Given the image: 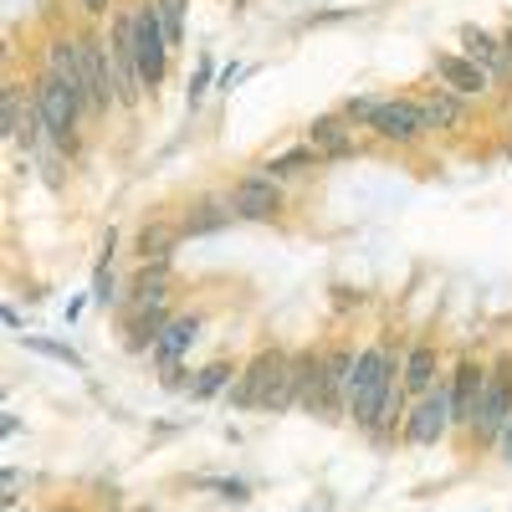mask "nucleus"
<instances>
[{"mask_svg":"<svg viewBox=\"0 0 512 512\" xmlns=\"http://www.w3.org/2000/svg\"><path fill=\"white\" fill-rule=\"evenodd\" d=\"M502 52H507V57H512V26H507V31H502Z\"/></svg>","mask_w":512,"mask_h":512,"instance_id":"nucleus-36","label":"nucleus"},{"mask_svg":"<svg viewBox=\"0 0 512 512\" xmlns=\"http://www.w3.org/2000/svg\"><path fill=\"white\" fill-rule=\"evenodd\" d=\"M446 374H441V349L436 344H410L405 364H400V384H405V395L420 400L425 390H436Z\"/></svg>","mask_w":512,"mask_h":512,"instance_id":"nucleus-19","label":"nucleus"},{"mask_svg":"<svg viewBox=\"0 0 512 512\" xmlns=\"http://www.w3.org/2000/svg\"><path fill=\"white\" fill-rule=\"evenodd\" d=\"M431 72L441 77V88H451L461 98H487L492 93V77L461 52H431Z\"/></svg>","mask_w":512,"mask_h":512,"instance_id":"nucleus-14","label":"nucleus"},{"mask_svg":"<svg viewBox=\"0 0 512 512\" xmlns=\"http://www.w3.org/2000/svg\"><path fill=\"white\" fill-rule=\"evenodd\" d=\"M400 354L390 349V338H379V344L359 349L354 359V384H349V420L359 431H374L379 410L390 405V395L400 390Z\"/></svg>","mask_w":512,"mask_h":512,"instance_id":"nucleus-2","label":"nucleus"},{"mask_svg":"<svg viewBox=\"0 0 512 512\" xmlns=\"http://www.w3.org/2000/svg\"><path fill=\"white\" fill-rule=\"evenodd\" d=\"M108 6H113V0H82V11H88V16H108Z\"/></svg>","mask_w":512,"mask_h":512,"instance_id":"nucleus-34","label":"nucleus"},{"mask_svg":"<svg viewBox=\"0 0 512 512\" xmlns=\"http://www.w3.org/2000/svg\"><path fill=\"white\" fill-rule=\"evenodd\" d=\"M369 134H379L384 144H415L425 134V118L415 98H379V108L369 113Z\"/></svg>","mask_w":512,"mask_h":512,"instance_id":"nucleus-8","label":"nucleus"},{"mask_svg":"<svg viewBox=\"0 0 512 512\" xmlns=\"http://www.w3.org/2000/svg\"><path fill=\"white\" fill-rule=\"evenodd\" d=\"M185 236H180V226H169V221H149L144 231H139V262L144 267H169V256H175V246H180Z\"/></svg>","mask_w":512,"mask_h":512,"instance_id":"nucleus-21","label":"nucleus"},{"mask_svg":"<svg viewBox=\"0 0 512 512\" xmlns=\"http://www.w3.org/2000/svg\"><path fill=\"white\" fill-rule=\"evenodd\" d=\"M52 512H77V507H52Z\"/></svg>","mask_w":512,"mask_h":512,"instance_id":"nucleus-37","label":"nucleus"},{"mask_svg":"<svg viewBox=\"0 0 512 512\" xmlns=\"http://www.w3.org/2000/svg\"><path fill=\"white\" fill-rule=\"evenodd\" d=\"M282 205H287V195H282V185L272 180V175H241L236 180V190H231V210H236V221H277L282 216Z\"/></svg>","mask_w":512,"mask_h":512,"instance_id":"nucleus-7","label":"nucleus"},{"mask_svg":"<svg viewBox=\"0 0 512 512\" xmlns=\"http://www.w3.org/2000/svg\"><path fill=\"white\" fill-rule=\"evenodd\" d=\"M93 303L113 308V267H93Z\"/></svg>","mask_w":512,"mask_h":512,"instance_id":"nucleus-31","label":"nucleus"},{"mask_svg":"<svg viewBox=\"0 0 512 512\" xmlns=\"http://www.w3.org/2000/svg\"><path fill=\"white\" fill-rule=\"evenodd\" d=\"M226 405L231 410H267V415H287L292 410V354L267 344V349H256L236 384L226 390Z\"/></svg>","mask_w":512,"mask_h":512,"instance_id":"nucleus-1","label":"nucleus"},{"mask_svg":"<svg viewBox=\"0 0 512 512\" xmlns=\"http://www.w3.org/2000/svg\"><path fill=\"white\" fill-rule=\"evenodd\" d=\"M128 303H169V267H144L128 282Z\"/></svg>","mask_w":512,"mask_h":512,"instance_id":"nucleus-24","label":"nucleus"},{"mask_svg":"<svg viewBox=\"0 0 512 512\" xmlns=\"http://www.w3.org/2000/svg\"><path fill=\"white\" fill-rule=\"evenodd\" d=\"M303 139L318 149L323 164H338V159H354V154H359V139H354V128H349L344 113H318V118L308 123Z\"/></svg>","mask_w":512,"mask_h":512,"instance_id":"nucleus-15","label":"nucleus"},{"mask_svg":"<svg viewBox=\"0 0 512 512\" xmlns=\"http://www.w3.org/2000/svg\"><path fill=\"white\" fill-rule=\"evenodd\" d=\"M415 103L425 118V134H451V128L466 123V98L451 88H425V93H415Z\"/></svg>","mask_w":512,"mask_h":512,"instance_id":"nucleus-17","label":"nucleus"},{"mask_svg":"<svg viewBox=\"0 0 512 512\" xmlns=\"http://www.w3.org/2000/svg\"><path fill=\"white\" fill-rule=\"evenodd\" d=\"M31 93H36V108H41V118H47L57 149H77V123H82V113H88L82 98L67 88V82H57L52 72H41Z\"/></svg>","mask_w":512,"mask_h":512,"instance_id":"nucleus-5","label":"nucleus"},{"mask_svg":"<svg viewBox=\"0 0 512 512\" xmlns=\"http://www.w3.org/2000/svg\"><path fill=\"white\" fill-rule=\"evenodd\" d=\"M333 308H338V313H349V308H359V292H354V287H344V282H338V287H333Z\"/></svg>","mask_w":512,"mask_h":512,"instance_id":"nucleus-32","label":"nucleus"},{"mask_svg":"<svg viewBox=\"0 0 512 512\" xmlns=\"http://www.w3.org/2000/svg\"><path fill=\"white\" fill-rule=\"evenodd\" d=\"M210 88H216V62H210V52H205V57H200V72L190 77V108H200Z\"/></svg>","mask_w":512,"mask_h":512,"instance_id":"nucleus-28","label":"nucleus"},{"mask_svg":"<svg viewBox=\"0 0 512 512\" xmlns=\"http://www.w3.org/2000/svg\"><path fill=\"white\" fill-rule=\"evenodd\" d=\"M461 57H472L487 77L512 82V57L502 52V36H492V31H482V26H461Z\"/></svg>","mask_w":512,"mask_h":512,"instance_id":"nucleus-18","label":"nucleus"},{"mask_svg":"<svg viewBox=\"0 0 512 512\" xmlns=\"http://www.w3.org/2000/svg\"><path fill=\"white\" fill-rule=\"evenodd\" d=\"M159 6V21H164V31H169V41H185V16H190V0H154Z\"/></svg>","mask_w":512,"mask_h":512,"instance_id":"nucleus-27","label":"nucleus"},{"mask_svg":"<svg viewBox=\"0 0 512 512\" xmlns=\"http://www.w3.org/2000/svg\"><path fill=\"white\" fill-rule=\"evenodd\" d=\"M200 328H205V318H200V313H180V318H169V328L159 333V344H154V364H159V369L180 364V359L195 349Z\"/></svg>","mask_w":512,"mask_h":512,"instance_id":"nucleus-20","label":"nucleus"},{"mask_svg":"<svg viewBox=\"0 0 512 512\" xmlns=\"http://www.w3.org/2000/svg\"><path fill=\"white\" fill-rule=\"evenodd\" d=\"M108 512H123V507H108Z\"/></svg>","mask_w":512,"mask_h":512,"instance_id":"nucleus-38","label":"nucleus"},{"mask_svg":"<svg viewBox=\"0 0 512 512\" xmlns=\"http://www.w3.org/2000/svg\"><path fill=\"white\" fill-rule=\"evenodd\" d=\"M77 47H82V67H88V88H93V113H108L113 98V67H108V36L93 31H77Z\"/></svg>","mask_w":512,"mask_h":512,"instance_id":"nucleus-16","label":"nucleus"},{"mask_svg":"<svg viewBox=\"0 0 512 512\" xmlns=\"http://www.w3.org/2000/svg\"><path fill=\"white\" fill-rule=\"evenodd\" d=\"M21 344L31 349V354H47V359H57V364H67V369H88V359H82L72 344H57V338H41V333H26Z\"/></svg>","mask_w":512,"mask_h":512,"instance_id":"nucleus-26","label":"nucleus"},{"mask_svg":"<svg viewBox=\"0 0 512 512\" xmlns=\"http://www.w3.org/2000/svg\"><path fill=\"white\" fill-rule=\"evenodd\" d=\"M507 420H512V354H497L487 364V390H482V410H477V425H472V441L477 446H497Z\"/></svg>","mask_w":512,"mask_h":512,"instance_id":"nucleus-4","label":"nucleus"},{"mask_svg":"<svg viewBox=\"0 0 512 512\" xmlns=\"http://www.w3.org/2000/svg\"><path fill=\"white\" fill-rule=\"evenodd\" d=\"M236 364L231 359H210L205 369H195V379H190V395L195 400H221L226 390H231V384H236Z\"/></svg>","mask_w":512,"mask_h":512,"instance_id":"nucleus-22","label":"nucleus"},{"mask_svg":"<svg viewBox=\"0 0 512 512\" xmlns=\"http://www.w3.org/2000/svg\"><path fill=\"white\" fill-rule=\"evenodd\" d=\"M169 303H128L123 308V349L128 354H154L159 333L169 328Z\"/></svg>","mask_w":512,"mask_h":512,"instance_id":"nucleus-10","label":"nucleus"},{"mask_svg":"<svg viewBox=\"0 0 512 512\" xmlns=\"http://www.w3.org/2000/svg\"><path fill=\"white\" fill-rule=\"evenodd\" d=\"M497 456H502V466H512V420L502 425V436H497Z\"/></svg>","mask_w":512,"mask_h":512,"instance_id":"nucleus-33","label":"nucleus"},{"mask_svg":"<svg viewBox=\"0 0 512 512\" xmlns=\"http://www.w3.org/2000/svg\"><path fill=\"white\" fill-rule=\"evenodd\" d=\"M134 57H139V77H144V93H159L164 77H169V57H175V41H169L159 6L154 0H134Z\"/></svg>","mask_w":512,"mask_h":512,"instance_id":"nucleus-3","label":"nucleus"},{"mask_svg":"<svg viewBox=\"0 0 512 512\" xmlns=\"http://www.w3.org/2000/svg\"><path fill=\"white\" fill-rule=\"evenodd\" d=\"M200 487H205V492H221V497H231V502H246V497H251V487H246L241 477H205Z\"/></svg>","mask_w":512,"mask_h":512,"instance_id":"nucleus-29","label":"nucleus"},{"mask_svg":"<svg viewBox=\"0 0 512 512\" xmlns=\"http://www.w3.org/2000/svg\"><path fill=\"white\" fill-rule=\"evenodd\" d=\"M323 354L328 349H297L292 354V410H308L323 420Z\"/></svg>","mask_w":512,"mask_h":512,"instance_id":"nucleus-12","label":"nucleus"},{"mask_svg":"<svg viewBox=\"0 0 512 512\" xmlns=\"http://www.w3.org/2000/svg\"><path fill=\"white\" fill-rule=\"evenodd\" d=\"M354 349L349 344H333L323 354V420L349 415V384H354Z\"/></svg>","mask_w":512,"mask_h":512,"instance_id":"nucleus-9","label":"nucleus"},{"mask_svg":"<svg viewBox=\"0 0 512 512\" xmlns=\"http://www.w3.org/2000/svg\"><path fill=\"white\" fill-rule=\"evenodd\" d=\"M482 390H487V369L477 359H461L451 369V415H456V431H472V425H477Z\"/></svg>","mask_w":512,"mask_h":512,"instance_id":"nucleus-11","label":"nucleus"},{"mask_svg":"<svg viewBox=\"0 0 512 512\" xmlns=\"http://www.w3.org/2000/svg\"><path fill=\"white\" fill-rule=\"evenodd\" d=\"M446 431H456V415H451V374L405 410V441H410V446H441Z\"/></svg>","mask_w":512,"mask_h":512,"instance_id":"nucleus-6","label":"nucleus"},{"mask_svg":"<svg viewBox=\"0 0 512 512\" xmlns=\"http://www.w3.org/2000/svg\"><path fill=\"white\" fill-rule=\"evenodd\" d=\"M47 72H52L57 82H67V88L82 98V108L93 113V88H88V67H82L77 36H52V41H47Z\"/></svg>","mask_w":512,"mask_h":512,"instance_id":"nucleus-13","label":"nucleus"},{"mask_svg":"<svg viewBox=\"0 0 512 512\" xmlns=\"http://www.w3.org/2000/svg\"><path fill=\"white\" fill-rule=\"evenodd\" d=\"M323 159H318V149L313 144H297V149H282V154H272V159H262V175H303V169H318Z\"/></svg>","mask_w":512,"mask_h":512,"instance_id":"nucleus-25","label":"nucleus"},{"mask_svg":"<svg viewBox=\"0 0 512 512\" xmlns=\"http://www.w3.org/2000/svg\"><path fill=\"white\" fill-rule=\"evenodd\" d=\"M379 108V98H364V93H354V98H344V108H338V113H344L349 123H369V113Z\"/></svg>","mask_w":512,"mask_h":512,"instance_id":"nucleus-30","label":"nucleus"},{"mask_svg":"<svg viewBox=\"0 0 512 512\" xmlns=\"http://www.w3.org/2000/svg\"><path fill=\"white\" fill-rule=\"evenodd\" d=\"M231 221H236L231 200H226V205H210V200H205V205H195L190 216L180 221V236H210V231H226Z\"/></svg>","mask_w":512,"mask_h":512,"instance_id":"nucleus-23","label":"nucleus"},{"mask_svg":"<svg viewBox=\"0 0 512 512\" xmlns=\"http://www.w3.org/2000/svg\"><path fill=\"white\" fill-rule=\"evenodd\" d=\"M82 308H88V297H72V303H67V323H77V318H82Z\"/></svg>","mask_w":512,"mask_h":512,"instance_id":"nucleus-35","label":"nucleus"}]
</instances>
